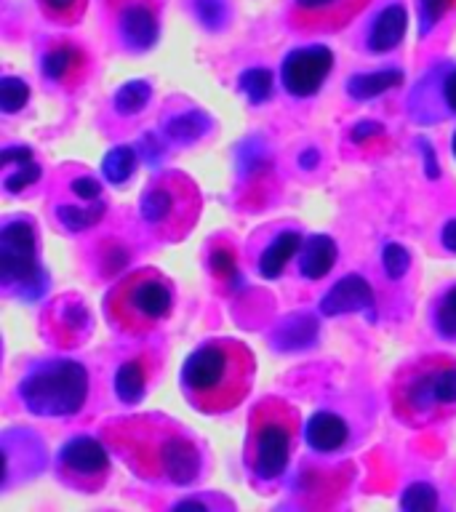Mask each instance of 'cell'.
<instances>
[{"label": "cell", "instance_id": "5b68a950", "mask_svg": "<svg viewBox=\"0 0 456 512\" xmlns=\"http://www.w3.org/2000/svg\"><path fill=\"white\" fill-rule=\"evenodd\" d=\"M176 288L168 275L142 267L123 275L104 296V315L115 331L126 336H147L174 312Z\"/></svg>", "mask_w": 456, "mask_h": 512}, {"label": "cell", "instance_id": "277c9868", "mask_svg": "<svg viewBox=\"0 0 456 512\" xmlns=\"http://www.w3.org/2000/svg\"><path fill=\"white\" fill-rule=\"evenodd\" d=\"M299 411L283 398H262L248 414L246 459L248 472L259 483L283 478L299 440Z\"/></svg>", "mask_w": 456, "mask_h": 512}, {"label": "cell", "instance_id": "ac0fdd59", "mask_svg": "<svg viewBox=\"0 0 456 512\" xmlns=\"http://www.w3.org/2000/svg\"><path fill=\"white\" fill-rule=\"evenodd\" d=\"M350 430L342 416L331 414V411H318L307 424V443L320 454H331L347 443Z\"/></svg>", "mask_w": 456, "mask_h": 512}, {"label": "cell", "instance_id": "74e56055", "mask_svg": "<svg viewBox=\"0 0 456 512\" xmlns=\"http://www.w3.org/2000/svg\"><path fill=\"white\" fill-rule=\"evenodd\" d=\"M440 86H443V102H446V107L451 112H456V70L448 72Z\"/></svg>", "mask_w": 456, "mask_h": 512}, {"label": "cell", "instance_id": "8992f818", "mask_svg": "<svg viewBox=\"0 0 456 512\" xmlns=\"http://www.w3.org/2000/svg\"><path fill=\"white\" fill-rule=\"evenodd\" d=\"M200 200L198 184L182 171H163L152 179L139 200V216L144 227L163 243L184 240L198 224Z\"/></svg>", "mask_w": 456, "mask_h": 512}, {"label": "cell", "instance_id": "4dcf8cb0", "mask_svg": "<svg viewBox=\"0 0 456 512\" xmlns=\"http://www.w3.org/2000/svg\"><path fill=\"white\" fill-rule=\"evenodd\" d=\"M27 99H30V86L22 78L6 75L0 80V110L6 115H14V112L22 110Z\"/></svg>", "mask_w": 456, "mask_h": 512}, {"label": "cell", "instance_id": "83f0119b", "mask_svg": "<svg viewBox=\"0 0 456 512\" xmlns=\"http://www.w3.org/2000/svg\"><path fill=\"white\" fill-rule=\"evenodd\" d=\"M432 326L443 339L456 342V286L438 296L435 310H432Z\"/></svg>", "mask_w": 456, "mask_h": 512}, {"label": "cell", "instance_id": "1f68e13d", "mask_svg": "<svg viewBox=\"0 0 456 512\" xmlns=\"http://www.w3.org/2000/svg\"><path fill=\"white\" fill-rule=\"evenodd\" d=\"M192 11L206 30H222L230 19L227 0H192Z\"/></svg>", "mask_w": 456, "mask_h": 512}, {"label": "cell", "instance_id": "44dd1931", "mask_svg": "<svg viewBox=\"0 0 456 512\" xmlns=\"http://www.w3.org/2000/svg\"><path fill=\"white\" fill-rule=\"evenodd\" d=\"M299 248H302V232H296V230L280 232L278 238L272 240L270 246L264 248V254L259 256V272H262V278L267 280L280 278L283 270H286V264L294 259Z\"/></svg>", "mask_w": 456, "mask_h": 512}, {"label": "cell", "instance_id": "ab89813d", "mask_svg": "<svg viewBox=\"0 0 456 512\" xmlns=\"http://www.w3.org/2000/svg\"><path fill=\"white\" fill-rule=\"evenodd\" d=\"M302 163L304 166H312V163H315V152H307V155L302 158Z\"/></svg>", "mask_w": 456, "mask_h": 512}, {"label": "cell", "instance_id": "836d02e7", "mask_svg": "<svg viewBox=\"0 0 456 512\" xmlns=\"http://www.w3.org/2000/svg\"><path fill=\"white\" fill-rule=\"evenodd\" d=\"M400 507L414 512L435 510V507H438V491L432 486H427V483H411V486L406 488V494L400 496Z\"/></svg>", "mask_w": 456, "mask_h": 512}, {"label": "cell", "instance_id": "603a6c76", "mask_svg": "<svg viewBox=\"0 0 456 512\" xmlns=\"http://www.w3.org/2000/svg\"><path fill=\"white\" fill-rule=\"evenodd\" d=\"M8 160H16V166H8V174L6 179H3V187H6L8 192L27 190L30 184H35L40 179V166L38 163H32V155L27 147H22V150H19V147H11V150L3 152V163H8Z\"/></svg>", "mask_w": 456, "mask_h": 512}, {"label": "cell", "instance_id": "6da1fadb", "mask_svg": "<svg viewBox=\"0 0 456 512\" xmlns=\"http://www.w3.org/2000/svg\"><path fill=\"white\" fill-rule=\"evenodd\" d=\"M104 443L118 459L147 483L192 486L200 478V451L176 422L160 414L112 419L102 427Z\"/></svg>", "mask_w": 456, "mask_h": 512}, {"label": "cell", "instance_id": "e575fe53", "mask_svg": "<svg viewBox=\"0 0 456 512\" xmlns=\"http://www.w3.org/2000/svg\"><path fill=\"white\" fill-rule=\"evenodd\" d=\"M382 264L384 272L390 275L392 280L403 278L411 267V254H408L406 246H400V243H387L382 251Z\"/></svg>", "mask_w": 456, "mask_h": 512}, {"label": "cell", "instance_id": "9a60e30c", "mask_svg": "<svg viewBox=\"0 0 456 512\" xmlns=\"http://www.w3.org/2000/svg\"><path fill=\"white\" fill-rule=\"evenodd\" d=\"M371 312L374 310V291L360 275H347L336 283L320 302V315L334 318L342 312Z\"/></svg>", "mask_w": 456, "mask_h": 512}, {"label": "cell", "instance_id": "f546056e", "mask_svg": "<svg viewBox=\"0 0 456 512\" xmlns=\"http://www.w3.org/2000/svg\"><path fill=\"white\" fill-rule=\"evenodd\" d=\"M107 206L102 200H96L94 206H62L59 208V222L70 232H83L88 227H94L104 216Z\"/></svg>", "mask_w": 456, "mask_h": 512}, {"label": "cell", "instance_id": "f1b7e54d", "mask_svg": "<svg viewBox=\"0 0 456 512\" xmlns=\"http://www.w3.org/2000/svg\"><path fill=\"white\" fill-rule=\"evenodd\" d=\"M272 86H275V78H272L270 70L264 67H254V70H246L240 75L238 88L248 96L251 104H264L272 96Z\"/></svg>", "mask_w": 456, "mask_h": 512}, {"label": "cell", "instance_id": "7c38bea8", "mask_svg": "<svg viewBox=\"0 0 456 512\" xmlns=\"http://www.w3.org/2000/svg\"><path fill=\"white\" fill-rule=\"evenodd\" d=\"M334 67V54L326 46H307L296 48L286 56V62L280 67V83L288 94L296 99L318 94L320 86L326 83L328 72Z\"/></svg>", "mask_w": 456, "mask_h": 512}, {"label": "cell", "instance_id": "ffe728a7", "mask_svg": "<svg viewBox=\"0 0 456 512\" xmlns=\"http://www.w3.org/2000/svg\"><path fill=\"white\" fill-rule=\"evenodd\" d=\"M208 272L211 278L222 288L232 291L240 283V267H238V246L227 238H216L208 243Z\"/></svg>", "mask_w": 456, "mask_h": 512}, {"label": "cell", "instance_id": "4fadbf2b", "mask_svg": "<svg viewBox=\"0 0 456 512\" xmlns=\"http://www.w3.org/2000/svg\"><path fill=\"white\" fill-rule=\"evenodd\" d=\"M40 328L56 347L70 350V347L86 342L91 334V312L80 296L62 294L48 302Z\"/></svg>", "mask_w": 456, "mask_h": 512}, {"label": "cell", "instance_id": "9c48e42d", "mask_svg": "<svg viewBox=\"0 0 456 512\" xmlns=\"http://www.w3.org/2000/svg\"><path fill=\"white\" fill-rule=\"evenodd\" d=\"M38 240L27 219H11L0 230V283L3 288H30L38 280Z\"/></svg>", "mask_w": 456, "mask_h": 512}, {"label": "cell", "instance_id": "7a4b0ae2", "mask_svg": "<svg viewBox=\"0 0 456 512\" xmlns=\"http://www.w3.org/2000/svg\"><path fill=\"white\" fill-rule=\"evenodd\" d=\"M256 374L254 352L240 339H208L182 368V392L200 414H227L251 392Z\"/></svg>", "mask_w": 456, "mask_h": 512}, {"label": "cell", "instance_id": "7402d4cb", "mask_svg": "<svg viewBox=\"0 0 456 512\" xmlns=\"http://www.w3.org/2000/svg\"><path fill=\"white\" fill-rule=\"evenodd\" d=\"M403 86V72L400 70H376V72H363V75H352L347 80V94L358 102L382 96L390 88Z\"/></svg>", "mask_w": 456, "mask_h": 512}, {"label": "cell", "instance_id": "d590c367", "mask_svg": "<svg viewBox=\"0 0 456 512\" xmlns=\"http://www.w3.org/2000/svg\"><path fill=\"white\" fill-rule=\"evenodd\" d=\"M350 139L352 144H358V147H371L374 142L384 139V126H379L374 120H363V123H358V126L352 128Z\"/></svg>", "mask_w": 456, "mask_h": 512}, {"label": "cell", "instance_id": "d6a6232c", "mask_svg": "<svg viewBox=\"0 0 456 512\" xmlns=\"http://www.w3.org/2000/svg\"><path fill=\"white\" fill-rule=\"evenodd\" d=\"M419 3V32L427 35L456 8V0H416Z\"/></svg>", "mask_w": 456, "mask_h": 512}, {"label": "cell", "instance_id": "2e32d148", "mask_svg": "<svg viewBox=\"0 0 456 512\" xmlns=\"http://www.w3.org/2000/svg\"><path fill=\"white\" fill-rule=\"evenodd\" d=\"M408 30V14L406 8L400 3H392V6H384L376 19L371 22V30H368L366 46L368 51L374 54H387L392 48H398L406 38Z\"/></svg>", "mask_w": 456, "mask_h": 512}, {"label": "cell", "instance_id": "8fae6325", "mask_svg": "<svg viewBox=\"0 0 456 512\" xmlns=\"http://www.w3.org/2000/svg\"><path fill=\"white\" fill-rule=\"evenodd\" d=\"M371 0H291L288 22L302 35H334L355 22Z\"/></svg>", "mask_w": 456, "mask_h": 512}, {"label": "cell", "instance_id": "f35d334b", "mask_svg": "<svg viewBox=\"0 0 456 512\" xmlns=\"http://www.w3.org/2000/svg\"><path fill=\"white\" fill-rule=\"evenodd\" d=\"M440 243H443V248H446V251L456 254V219H451V222L443 224V230H440Z\"/></svg>", "mask_w": 456, "mask_h": 512}, {"label": "cell", "instance_id": "4316f807", "mask_svg": "<svg viewBox=\"0 0 456 512\" xmlns=\"http://www.w3.org/2000/svg\"><path fill=\"white\" fill-rule=\"evenodd\" d=\"M38 8L48 22L72 27V24H78L83 19V14H86L88 0H38Z\"/></svg>", "mask_w": 456, "mask_h": 512}, {"label": "cell", "instance_id": "52a82bcc", "mask_svg": "<svg viewBox=\"0 0 456 512\" xmlns=\"http://www.w3.org/2000/svg\"><path fill=\"white\" fill-rule=\"evenodd\" d=\"M88 371L78 360H48L19 384V398L38 416H72L86 406Z\"/></svg>", "mask_w": 456, "mask_h": 512}, {"label": "cell", "instance_id": "8d00e7d4", "mask_svg": "<svg viewBox=\"0 0 456 512\" xmlns=\"http://www.w3.org/2000/svg\"><path fill=\"white\" fill-rule=\"evenodd\" d=\"M70 190L75 192L80 200H99V192H102V187H99V182H96V179H91V176H78V179H72Z\"/></svg>", "mask_w": 456, "mask_h": 512}, {"label": "cell", "instance_id": "d4e9b609", "mask_svg": "<svg viewBox=\"0 0 456 512\" xmlns=\"http://www.w3.org/2000/svg\"><path fill=\"white\" fill-rule=\"evenodd\" d=\"M104 179L110 184H123L131 179V174L136 171V150L128 147V144H120L115 150H110L102 160Z\"/></svg>", "mask_w": 456, "mask_h": 512}, {"label": "cell", "instance_id": "ba28073f", "mask_svg": "<svg viewBox=\"0 0 456 512\" xmlns=\"http://www.w3.org/2000/svg\"><path fill=\"white\" fill-rule=\"evenodd\" d=\"M107 443L88 435L67 440L56 456V475L64 486L80 494H96L110 480V451Z\"/></svg>", "mask_w": 456, "mask_h": 512}, {"label": "cell", "instance_id": "e0dca14e", "mask_svg": "<svg viewBox=\"0 0 456 512\" xmlns=\"http://www.w3.org/2000/svg\"><path fill=\"white\" fill-rule=\"evenodd\" d=\"M152 376H155V358L152 355H136L126 360L115 374V395L120 403L136 406L150 390Z\"/></svg>", "mask_w": 456, "mask_h": 512}, {"label": "cell", "instance_id": "d6986e66", "mask_svg": "<svg viewBox=\"0 0 456 512\" xmlns=\"http://www.w3.org/2000/svg\"><path fill=\"white\" fill-rule=\"evenodd\" d=\"M336 264V243L328 235H312L299 248V272L307 280L326 278Z\"/></svg>", "mask_w": 456, "mask_h": 512}, {"label": "cell", "instance_id": "60d3db41", "mask_svg": "<svg viewBox=\"0 0 456 512\" xmlns=\"http://www.w3.org/2000/svg\"><path fill=\"white\" fill-rule=\"evenodd\" d=\"M451 150H454V158H456V134H454V142H451Z\"/></svg>", "mask_w": 456, "mask_h": 512}, {"label": "cell", "instance_id": "cb8c5ba5", "mask_svg": "<svg viewBox=\"0 0 456 512\" xmlns=\"http://www.w3.org/2000/svg\"><path fill=\"white\" fill-rule=\"evenodd\" d=\"M211 123L203 112L198 110H190V112H182V115H176L166 123V136L171 139L174 144H192L198 142L200 136L206 134Z\"/></svg>", "mask_w": 456, "mask_h": 512}, {"label": "cell", "instance_id": "484cf974", "mask_svg": "<svg viewBox=\"0 0 456 512\" xmlns=\"http://www.w3.org/2000/svg\"><path fill=\"white\" fill-rule=\"evenodd\" d=\"M150 99H152L150 83H147V80H131V83L118 88V94H115L112 104H115V112L131 118V115H139V112L150 104Z\"/></svg>", "mask_w": 456, "mask_h": 512}, {"label": "cell", "instance_id": "5bb4252c", "mask_svg": "<svg viewBox=\"0 0 456 512\" xmlns=\"http://www.w3.org/2000/svg\"><path fill=\"white\" fill-rule=\"evenodd\" d=\"M40 70L48 83H54L64 94H72L91 78V54L75 40H54L43 54Z\"/></svg>", "mask_w": 456, "mask_h": 512}, {"label": "cell", "instance_id": "30bf717a", "mask_svg": "<svg viewBox=\"0 0 456 512\" xmlns=\"http://www.w3.org/2000/svg\"><path fill=\"white\" fill-rule=\"evenodd\" d=\"M110 27L123 51L144 54L160 38L158 0H104Z\"/></svg>", "mask_w": 456, "mask_h": 512}, {"label": "cell", "instance_id": "3957f363", "mask_svg": "<svg viewBox=\"0 0 456 512\" xmlns=\"http://www.w3.org/2000/svg\"><path fill=\"white\" fill-rule=\"evenodd\" d=\"M392 414L411 430H427L456 414V358L430 352L408 360L390 384Z\"/></svg>", "mask_w": 456, "mask_h": 512}]
</instances>
